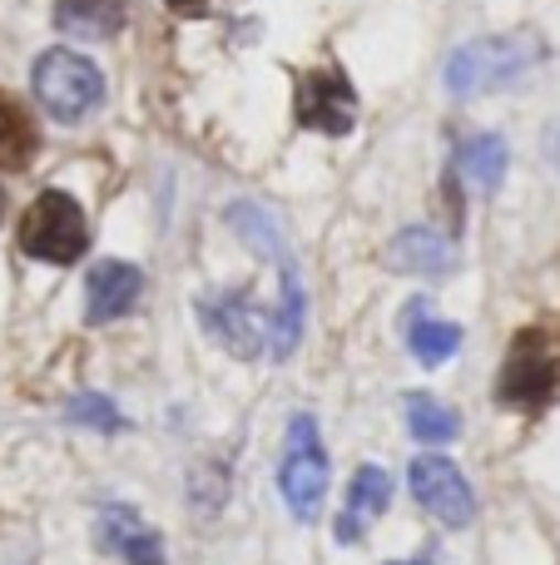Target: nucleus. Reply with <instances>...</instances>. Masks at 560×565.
<instances>
[{"label":"nucleus","mask_w":560,"mask_h":565,"mask_svg":"<svg viewBox=\"0 0 560 565\" xmlns=\"http://www.w3.org/2000/svg\"><path fill=\"white\" fill-rule=\"evenodd\" d=\"M546 60V45L536 35H486L472 40V45L452 50L446 60V89L456 99H472V95H496V89H511L531 75L536 65Z\"/></svg>","instance_id":"nucleus-1"},{"label":"nucleus","mask_w":560,"mask_h":565,"mask_svg":"<svg viewBox=\"0 0 560 565\" xmlns=\"http://www.w3.org/2000/svg\"><path fill=\"white\" fill-rule=\"evenodd\" d=\"M560 397V338L546 328H526L511 338L496 377V402L516 412H541Z\"/></svg>","instance_id":"nucleus-2"},{"label":"nucleus","mask_w":560,"mask_h":565,"mask_svg":"<svg viewBox=\"0 0 560 565\" xmlns=\"http://www.w3.org/2000/svg\"><path fill=\"white\" fill-rule=\"evenodd\" d=\"M30 85H35V99L45 105V115L60 119V125H79L105 99L99 65H89L75 50H45L35 60V70H30Z\"/></svg>","instance_id":"nucleus-3"},{"label":"nucleus","mask_w":560,"mask_h":565,"mask_svg":"<svg viewBox=\"0 0 560 565\" xmlns=\"http://www.w3.org/2000/svg\"><path fill=\"white\" fill-rule=\"evenodd\" d=\"M278 491H283L288 511L298 521H313L323 511L327 497V451H323V431L308 412H293L288 422V441H283V467H278Z\"/></svg>","instance_id":"nucleus-4"},{"label":"nucleus","mask_w":560,"mask_h":565,"mask_svg":"<svg viewBox=\"0 0 560 565\" xmlns=\"http://www.w3.org/2000/svg\"><path fill=\"white\" fill-rule=\"evenodd\" d=\"M20 248L40 264H75L89 248L85 209L65 194V189H45L20 218Z\"/></svg>","instance_id":"nucleus-5"},{"label":"nucleus","mask_w":560,"mask_h":565,"mask_svg":"<svg viewBox=\"0 0 560 565\" xmlns=\"http://www.w3.org/2000/svg\"><path fill=\"white\" fill-rule=\"evenodd\" d=\"M293 115H298V125L317 129V135H347V129L357 125V89H353V79H347L337 65L303 70V75H298Z\"/></svg>","instance_id":"nucleus-6"},{"label":"nucleus","mask_w":560,"mask_h":565,"mask_svg":"<svg viewBox=\"0 0 560 565\" xmlns=\"http://www.w3.org/2000/svg\"><path fill=\"white\" fill-rule=\"evenodd\" d=\"M407 487H412L417 507L432 511L442 526L462 531L476 521V497H472V487H466L462 467H456L452 457H437V451L432 457H417L412 471H407Z\"/></svg>","instance_id":"nucleus-7"},{"label":"nucleus","mask_w":560,"mask_h":565,"mask_svg":"<svg viewBox=\"0 0 560 565\" xmlns=\"http://www.w3.org/2000/svg\"><path fill=\"white\" fill-rule=\"evenodd\" d=\"M194 312H198V322H204V328L214 332L228 352H234V358L248 362V358L263 352L268 322H263V312L244 298V292H208V298L194 302Z\"/></svg>","instance_id":"nucleus-8"},{"label":"nucleus","mask_w":560,"mask_h":565,"mask_svg":"<svg viewBox=\"0 0 560 565\" xmlns=\"http://www.w3.org/2000/svg\"><path fill=\"white\" fill-rule=\"evenodd\" d=\"M139 292H144V274H139L134 264L105 258V264H95L85 278V322L99 328V322L125 318V312H134Z\"/></svg>","instance_id":"nucleus-9"},{"label":"nucleus","mask_w":560,"mask_h":565,"mask_svg":"<svg viewBox=\"0 0 560 565\" xmlns=\"http://www.w3.org/2000/svg\"><path fill=\"white\" fill-rule=\"evenodd\" d=\"M383 258L392 274H412V278H446L456 268L452 238L437 234V228H402V234L387 244Z\"/></svg>","instance_id":"nucleus-10"},{"label":"nucleus","mask_w":560,"mask_h":565,"mask_svg":"<svg viewBox=\"0 0 560 565\" xmlns=\"http://www.w3.org/2000/svg\"><path fill=\"white\" fill-rule=\"evenodd\" d=\"M99 541L125 565H164V541H159V531H149L144 521H139L134 507L109 501V507L99 511Z\"/></svg>","instance_id":"nucleus-11"},{"label":"nucleus","mask_w":560,"mask_h":565,"mask_svg":"<svg viewBox=\"0 0 560 565\" xmlns=\"http://www.w3.org/2000/svg\"><path fill=\"white\" fill-rule=\"evenodd\" d=\"M392 507V477L383 467H357L347 481V511L337 516V541H357L373 516Z\"/></svg>","instance_id":"nucleus-12"},{"label":"nucleus","mask_w":560,"mask_h":565,"mask_svg":"<svg viewBox=\"0 0 560 565\" xmlns=\"http://www.w3.org/2000/svg\"><path fill=\"white\" fill-rule=\"evenodd\" d=\"M278 278H283V298H278L273 308V322H268V358L273 362H288L298 352V342H303V318H308V298H303V282H298V264L278 268Z\"/></svg>","instance_id":"nucleus-13"},{"label":"nucleus","mask_w":560,"mask_h":565,"mask_svg":"<svg viewBox=\"0 0 560 565\" xmlns=\"http://www.w3.org/2000/svg\"><path fill=\"white\" fill-rule=\"evenodd\" d=\"M125 15H129V0H60L55 6L60 35H85V40L119 35Z\"/></svg>","instance_id":"nucleus-14"},{"label":"nucleus","mask_w":560,"mask_h":565,"mask_svg":"<svg viewBox=\"0 0 560 565\" xmlns=\"http://www.w3.org/2000/svg\"><path fill=\"white\" fill-rule=\"evenodd\" d=\"M228 228H234V234L244 238V244L254 248L258 258H268V264H278V268L293 264L283 228H278V218L268 214V209H258V204H228Z\"/></svg>","instance_id":"nucleus-15"},{"label":"nucleus","mask_w":560,"mask_h":565,"mask_svg":"<svg viewBox=\"0 0 560 565\" xmlns=\"http://www.w3.org/2000/svg\"><path fill=\"white\" fill-rule=\"evenodd\" d=\"M407 348H412V358L422 362V367H442L446 358H456V348H462V328L456 322H442V318H427V308L417 302V308H407Z\"/></svg>","instance_id":"nucleus-16"},{"label":"nucleus","mask_w":560,"mask_h":565,"mask_svg":"<svg viewBox=\"0 0 560 565\" xmlns=\"http://www.w3.org/2000/svg\"><path fill=\"white\" fill-rule=\"evenodd\" d=\"M506 164H511V154H506L502 135H476L456 149V174H462L472 189H482V194H496V189H502Z\"/></svg>","instance_id":"nucleus-17"},{"label":"nucleus","mask_w":560,"mask_h":565,"mask_svg":"<svg viewBox=\"0 0 560 565\" xmlns=\"http://www.w3.org/2000/svg\"><path fill=\"white\" fill-rule=\"evenodd\" d=\"M402 412H407V431H412L422 447H452V441L462 437V417H456L442 397H432V392H407Z\"/></svg>","instance_id":"nucleus-18"},{"label":"nucleus","mask_w":560,"mask_h":565,"mask_svg":"<svg viewBox=\"0 0 560 565\" xmlns=\"http://www.w3.org/2000/svg\"><path fill=\"white\" fill-rule=\"evenodd\" d=\"M40 149V129L15 95H0V169H25Z\"/></svg>","instance_id":"nucleus-19"},{"label":"nucleus","mask_w":560,"mask_h":565,"mask_svg":"<svg viewBox=\"0 0 560 565\" xmlns=\"http://www.w3.org/2000/svg\"><path fill=\"white\" fill-rule=\"evenodd\" d=\"M69 422H79V427H99V431H119V427H125V417L115 412V402L99 397V392L69 397Z\"/></svg>","instance_id":"nucleus-20"},{"label":"nucleus","mask_w":560,"mask_h":565,"mask_svg":"<svg viewBox=\"0 0 560 565\" xmlns=\"http://www.w3.org/2000/svg\"><path fill=\"white\" fill-rule=\"evenodd\" d=\"M228 0H169V10L174 15H184V20H204V15H218Z\"/></svg>","instance_id":"nucleus-21"},{"label":"nucleus","mask_w":560,"mask_h":565,"mask_svg":"<svg viewBox=\"0 0 560 565\" xmlns=\"http://www.w3.org/2000/svg\"><path fill=\"white\" fill-rule=\"evenodd\" d=\"M551 164H556V169H560V125H556V129H551Z\"/></svg>","instance_id":"nucleus-22"},{"label":"nucleus","mask_w":560,"mask_h":565,"mask_svg":"<svg viewBox=\"0 0 560 565\" xmlns=\"http://www.w3.org/2000/svg\"><path fill=\"white\" fill-rule=\"evenodd\" d=\"M0 218H6V189H0Z\"/></svg>","instance_id":"nucleus-23"},{"label":"nucleus","mask_w":560,"mask_h":565,"mask_svg":"<svg viewBox=\"0 0 560 565\" xmlns=\"http://www.w3.org/2000/svg\"><path fill=\"white\" fill-rule=\"evenodd\" d=\"M397 565H402V561H397ZM407 565H427V561H407Z\"/></svg>","instance_id":"nucleus-24"}]
</instances>
